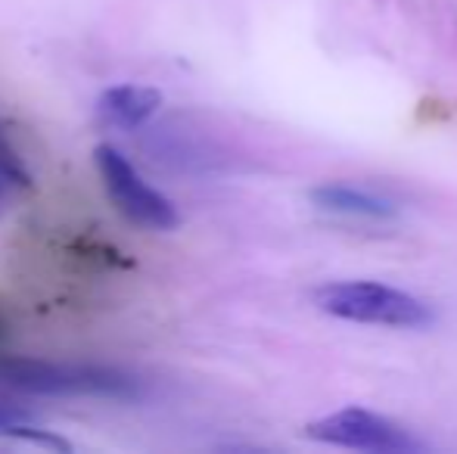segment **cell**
I'll return each instance as SVG.
<instances>
[{
	"label": "cell",
	"mask_w": 457,
	"mask_h": 454,
	"mask_svg": "<svg viewBox=\"0 0 457 454\" xmlns=\"http://www.w3.org/2000/svg\"><path fill=\"white\" fill-rule=\"evenodd\" d=\"M0 389L31 399L134 401L144 395V383L128 370L44 358H0Z\"/></svg>",
	"instance_id": "cell-1"
},
{
	"label": "cell",
	"mask_w": 457,
	"mask_h": 454,
	"mask_svg": "<svg viewBox=\"0 0 457 454\" xmlns=\"http://www.w3.org/2000/svg\"><path fill=\"white\" fill-rule=\"evenodd\" d=\"M320 311L343 321L377 324V327L420 330L433 324V311L414 299L411 293L392 290L370 280H345V284H327L314 293Z\"/></svg>",
	"instance_id": "cell-2"
},
{
	"label": "cell",
	"mask_w": 457,
	"mask_h": 454,
	"mask_svg": "<svg viewBox=\"0 0 457 454\" xmlns=\"http://www.w3.org/2000/svg\"><path fill=\"white\" fill-rule=\"evenodd\" d=\"M94 159H96V169H100L103 187H106L109 200L115 202V209H119L125 219H131L134 225L150 227V230H175L181 225V215H178L175 202L165 194H159L153 184H146L125 153L103 144V146H96Z\"/></svg>",
	"instance_id": "cell-3"
},
{
	"label": "cell",
	"mask_w": 457,
	"mask_h": 454,
	"mask_svg": "<svg viewBox=\"0 0 457 454\" xmlns=\"http://www.w3.org/2000/svg\"><path fill=\"white\" fill-rule=\"evenodd\" d=\"M305 436L314 442L337 445V449L373 454H408L423 449L408 430L379 417V414L364 411V408H345V411H337L324 420H314L305 430Z\"/></svg>",
	"instance_id": "cell-4"
},
{
	"label": "cell",
	"mask_w": 457,
	"mask_h": 454,
	"mask_svg": "<svg viewBox=\"0 0 457 454\" xmlns=\"http://www.w3.org/2000/svg\"><path fill=\"white\" fill-rule=\"evenodd\" d=\"M162 106V94L150 85H115L106 87L96 100V115L103 125L119 131H137L144 128Z\"/></svg>",
	"instance_id": "cell-5"
},
{
	"label": "cell",
	"mask_w": 457,
	"mask_h": 454,
	"mask_svg": "<svg viewBox=\"0 0 457 454\" xmlns=\"http://www.w3.org/2000/svg\"><path fill=\"white\" fill-rule=\"evenodd\" d=\"M312 202L324 212L345 215V219L386 221L395 215V202L383 200L364 187H352V184H320L312 190Z\"/></svg>",
	"instance_id": "cell-6"
},
{
	"label": "cell",
	"mask_w": 457,
	"mask_h": 454,
	"mask_svg": "<svg viewBox=\"0 0 457 454\" xmlns=\"http://www.w3.org/2000/svg\"><path fill=\"white\" fill-rule=\"evenodd\" d=\"M4 433H10V436H31L35 433V417L25 408L0 401V436Z\"/></svg>",
	"instance_id": "cell-7"
}]
</instances>
